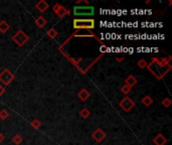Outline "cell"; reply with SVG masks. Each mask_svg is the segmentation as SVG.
<instances>
[{"instance_id":"52a82bcc","label":"cell","mask_w":172,"mask_h":145,"mask_svg":"<svg viewBox=\"0 0 172 145\" xmlns=\"http://www.w3.org/2000/svg\"><path fill=\"white\" fill-rule=\"evenodd\" d=\"M119 106L120 108H121L122 110H124L125 112H130V111L135 107V102L131 100L129 97H125L123 100L120 101L119 103Z\"/></svg>"},{"instance_id":"8fae6325","label":"cell","mask_w":172,"mask_h":145,"mask_svg":"<svg viewBox=\"0 0 172 145\" xmlns=\"http://www.w3.org/2000/svg\"><path fill=\"white\" fill-rule=\"evenodd\" d=\"M78 97H79V99L81 101L86 102L87 100L90 99V97H91V94H90V92L87 90V89H81V90L78 93Z\"/></svg>"},{"instance_id":"cb8c5ba5","label":"cell","mask_w":172,"mask_h":145,"mask_svg":"<svg viewBox=\"0 0 172 145\" xmlns=\"http://www.w3.org/2000/svg\"><path fill=\"white\" fill-rule=\"evenodd\" d=\"M107 50H108V48H107V45H106V44L101 45V52H102V54H104V53H106Z\"/></svg>"},{"instance_id":"ffe728a7","label":"cell","mask_w":172,"mask_h":145,"mask_svg":"<svg viewBox=\"0 0 172 145\" xmlns=\"http://www.w3.org/2000/svg\"><path fill=\"white\" fill-rule=\"evenodd\" d=\"M22 137L19 135V134H16V135H14L13 136V138H12V142H13L15 145H19V144H21V142H22Z\"/></svg>"},{"instance_id":"44dd1931","label":"cell","mask_w":172,"mask_h":145,"mask_svg":"<svg viewBox=\"0 0 172 145\" xmlns=\"http://www.w3.org/2000/svg\"><path fill=\"white\" fill-rule=\"evenodd\" d=\"M147 65H148V63L146 62L144 58H141L140 61L137 63V66H138V68H140V69H146Z\"/></svg>"},{"instance_id":"d6986e66","label":"cell","mask_w":172,"mask_h":145,"mask_svg":"<svg viewBox=\"0 0 172 145\" xmlns=\"http://www.w3.org/2000/svg\"><path fill=\"white\" fill-rule=\"evenodd\" d=\"M9 117V112H8L7 110L5 109H2V110H0V119L1 120H6V119Z\"/></svg>"},{"instance_id":"d4e9b609","label":"cell","mask_w":172,"mask_h":145,"mask_svg":"<svg viewBox=\"0 0 172 145\" xmlns=\"http://www.w3.org/2000/svg\"><path fill=\"white\" fill-rule=\"evenodd\" d=\"M4 93H5V88L2 85H0V96H3Z\"/></svg>"},{"instance_id":"4fadbf2b","label":"cell","mask_w":172,"mask_h":145,"mask_svg":"<svg viewBox=\"0 0 172 145\" xmlns=\"http://www.w3.org/2000/svg\"><path fill=\"white\" fill-rule=\"evenodd\" d=\"M137 83H138V81H137V79L132 75L128 76L125 80V85H127V86H129L130 88H133L134 86H136Z\"/></svg>"},{"instance_id":"603a6c76","label":"cell","mask_w":172,"mask_h":145,"mask_svg":"<svg viewBox=\"0 0 172 145\" xmlns=\"http://www.w3.org/2000/svg\"><path fill=\"white\" fill-rule=\"evenodd\" d=\"M171 104H172V101L169 98H164V99L162 100V105L164 106L165 108H169Z\"/></svg>"},{"instance_id":"277c9868","label":"cell","mask_w":172,"mask_h":145,"mask_svg":"<svg viewBox=\"0 0 172 145\" xmlns=\"http://www.w3.org/2000/svg\"><path fill=\"white\" fill-rule=\"evenodd\" d=\"M12 40L14 41V44L18 46H23L26 42H28L29 40V36L25 33L23 30L19 29L15 35L12 36Z\"/></svg>"},{"instance_id":"4316f807","label":"cell","mask_w":172,"mask_h":145,"mask_svg":"<svg viewBox=\"0 0 172 145\" xmlns=\"http://www.w3.org/2000/svg\"><path fill=\"white\" fill-rule=\"evenodd\" d=\"M116 61H118V62H122V61H124V57L123 58H116Z\"/></svg>"},{"instance_id":"7a4b0ae2","label":"cell","mask_w":172,"mask_h":145,"mask_svg":"<svg viewBox=\"0 0 172 145\" xmlns=\"http://www.w3.org/2000/svg\"><path fill=\"white\" fill-rule=\"evenodd\" d=\"M74 23V28L75 29H87V30H92L95 28V20L92 18L89 19H74L72 21Z\"/></svg>"},{"instance_id":"484cf974","label":"cell","mask_w":172,"mask_h":145,"mask_svg":"<svg viewBox=\"0 0 172 145\" xmlns=\"http://www.w3.org/2000/svg\"><path fill=\"white\" fill-rule=\"evenodd\" d=\"M3 140H4V136H3V134L1 133V132H0V143H1Z\"/></svg>"},{"instance_id":"7402d4cb","label":"cell","mask_w":172,"mask_h":145,"mask_svg":"<svg viewBox=\"0 0 172 145\" xmlns=\"http://www.w3.org/2000/svg\"><path fill=\"white\" fill-rule=\"evenodd\" d=\"M131 91H132V88L127 86V85H124V86H122V88H121V92L124 94V95H128Z\"/></svg>"},{"instance_id":"9c48e42d","label":"cell","mask_w":172,"mask_h":145,"mask_svg":"<svg viewBox=\"0 0 172 145\" xmlns=\"http://www.w3.org/2000/svg\"><path fill=\"white\" fill-rule=\"evenodd\" d=\"M35 8L40 12H41V13H44V12H45L49 8V5L45 0H40V1L35 4Z\"/></svg>"},{"instance_id":"30bf717a","label":"cell","mask_w":172,"mask_h":145,"mask_svg":"<svg viewBox=\"0 0 172 145\" xmlns=\"http://www.w3.org/2000/svg\"><path fill=\"white\" fill-rule=\"evenodd\" d=\"M153 143L155 145H166L167 138L163 134H157L153 138Z\"/></svg>"},{"instance_id":"6da1fadb","label":"cell","mask_w":172,"mask_h":145,"mask_svg":"<svg viewBox=\"0 0 172 145\" xmlns=\"http://www.w3.org/2000/svg\"><path fill=\"white\" fill-rule=\"evenodd\" d=\"M170 57L160 59L153 58L152 61L147 65V69L157 80H162L170 72L172 68L170 65Z\"/></svg>"},{"instance_id":"8992f818","label":"cell","mask_w":172,"mask_h":145,"mask_svg":"<svg viewBox=\"0 0 172 145\" xmlns=\"http://www.w3.org/2000/svg\"><path fill=\"white\" fill-rule=\"evenodd\" d=\"M53 10L54 13L58 15V17H59V18H63V17H66V16L70 15V10L59 3L54 4V5L53 6Z\"/></svg>"},{"instance_id":"5bb4252c","label":"cell","mask_w":172,"mask_h":145,"mask_svg":"<svg viewBox=\"0 0 172 145\" xmlns=\"http://www.w3.org/2000/svg\"><path fill=\"white\" fill-rule=\"evenodd\" d=\"M9 28H10V25H9V23L7 22V21H5V20L0 21V32L6 33Z\"/></svg>"},{"instance_id":"ac0fdd59","label":"cell","mask_w":172,"mask_h":145,"mask_svg":"<svg viewBox=\"0 0 172 145\" xmlns=\"http://www.w3.org/2000/svg\"><path fill=\"white\" fill-rule=\"evenodd\" d=\"M30 125H31V127L33 128V129L37 130V129H40V128L41 127V122L38 120V119H34V120L31 121Z\"/></svg>"},{"instance_id":"e0dca14e","label":"cell","mask_w":172,"mask_h":145,"mask_svg":"<svg viewBox=\"0 0 172 145\" xmlns=\"http://www.w3.org/2000/svg\"><path fill=\"white\" fill-rule=\"evenodd\" d=\"M90 115H91V112H90V110L88 108H83L80 111V116L81 118H84V119L89 118Z\"/></svg>"},{"instance_id":"2e32d148","label":"cell","mask_w":172,"mask_h":145,"mask_svg":"<svg viewBox=\"0 0 172 145\" xmlns=\"http://www.w3.org/2000/svg\"><path fill=\"white\" fill-rule=\"evenodd\" d=\"M46 35H47V36H49V38H51V40H54V38L58 36V30L55 28H50V29L47 30Z\"/></svg>"},{"instance_id":"5b68a950","label":"cell","mask_w":172,"mask_h":145,"mask_svg":"<svg viewBox=\"0 0 172 145\" xmlns=\"http://www.w3.org/2000/svg\"><path fill=\"white\" fill-rule=\"evenodd\" d=\"M15 76L13 72H11L8 69H4L1 72H0V82L3 84V86H8L12 83V81H14Z\"/></svg>"},{"instance_id":"9a60e30c","label":"cell","mask_w":172,"mask_h":145,"mask_svg":"<svg viewBox=\"0 0 172 145\" xmlns=\"http://www.w3.org/2000/svg\"><path fill=\"white\" fill-rule=\"evenodd\" d=\"M141 102H142V104L145 106V107H150V106L153 104V99H152L151 96L147 95V96L143 97V99H142Z\"/></svg>"},{"instance_id":"ba28073f","label":"cell","mask_w":172,"mask_h":145,"mask_svg":"<svg viewBox=\"0 0 172 145\" xmlns=\"http://www.w3.org/2000/svg\"><path fill=\"white\" fill-rule=\"evenodd\" d=\"M92 137L94 138V140L96 142L101 143V142L104 141L105 138L107 137V134H106V132L104 130L101 129V128H97V129L93 132Z\"/></svg>"},{"instance_id":"3957f363","label":"cell","mask_w":172,"mask_h":145,"mask_svg":"<svg viewBox=\"0 0 172 145\" xmlns=\"http://www.w3.org/2000/svg\"><path fill=\"white\" fill-rule=\"evenodd\" d=\"M72 12L75 16H93L95 14V7L91 5H76L72 8Z\"/></svg>"},{"instance_id":"7c38bea8","label":"cell","mask_w":172,"mask_h":145,"mask_svg":"<svg viewBox=\"0 0 172 145\" xmlns=\"http://www.w3.org/2000/svg\"><path fill=\"white\" fill-rule=\"evenodd\" d=\"M34 23H35V25L38 28H44L45 25L47 24V21L44 16H38V17L34 20Z\"/></svg>"}]
</instances>
